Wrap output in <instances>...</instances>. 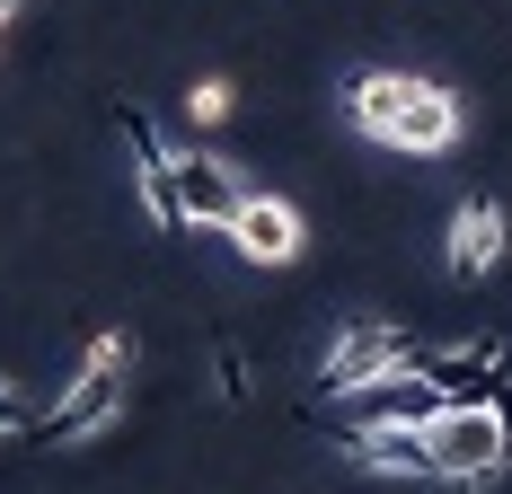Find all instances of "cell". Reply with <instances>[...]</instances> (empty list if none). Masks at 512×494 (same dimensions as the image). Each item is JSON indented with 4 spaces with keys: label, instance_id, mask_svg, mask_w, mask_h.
Masks as SVG:
<instances>
[{
    "label": "cell",
    "instance_id": "8",
    "mask_svg": "<svg viewBox=\"0 0 512 494\" xmlns=\"http://www.w3.org/2000/svg\"><path fill=\"white\" fill-rule=\"evenodd\" d=\"M504 203L495 195H468L460 212H451V239H442V265H451V274H460V283H477V274H495V265H504Z\"/></svg>",
    "mask_w": 512,
    "mask_h": 494
},
{
    "label": "cell",
    "instance_id": "2",
    "mask_svg": "<svg viewBox=\"0 0 512 494\" xmlns=\"http://www.w3.org/2000/svg\"><path fill=\"white\" fill-rule=\"evenodd\" d=\"M415 371H424V345L407 327H389V318H354L318 353V389L327 397H362V389H389V380H415Z\"/></svg>",
    "mask_w": 512,
    "mask_h": 494
},
{
    "label": "cell",
    "instance_id": "6",
    "mask_svg": "<svg viewBox=\"0 0 512 494\" xmlns=\"http://www.w3.org/2000/svg\"><path fill=\"white\" fill-rule=\"evenodd\" d=\"M230 247H239L248 265H274V274H283V265H301L309 221L283 195H248V203H239V221H230Z\"/></svg>",
    "mask_w": 512,
    "mask_h": 494
},
{
    "label": "cell",
    "instance_id": "1",
    "mask_svg": "<svg viewBox=\"0 0 512 494\" xmlns=\"http://www.w3.org/2000/svg\"><path fill=\"white\" fill-rule=\"evenodd\" d=\"M133 362H142V345H133L124 327L89 336L80 371H71V389L53 397V415L36 424V433H45V442H89V433H106V424L124 415V380H133Z\"/></svg>",
    "mask_w": 512,
    "mask_h": 494
},
{
    "label": "cell",
    "instance_id": "15",
    "mask_svg": "<svg viewBox=\"0 0 512 494\" xmlns=\"http://www.w3.org/2000/svg\"><path fill=\"white\" fill-rule=\"evenodd\" d=\"M495 415H504V424H512V380H504V397H495Z\"/></svg>",
    "mask_w": 512,
    "mask_h": 494
},
{
    "label": "cell",
    "instance_id": "3",
    "mask_svg": "<svg viewBox=\"0 0 512 494\" xmlns=\"http://www.w3.org/2000/svg\"><path fill=\"white\" fill-rule=\"evenodd\" d=\"M424 450H433V477L442 486H495L512 468V424L495 406H442L424 424Z\"/></svg>",
    "mask_w": 512,
    "mask_h": 494
},
{
    "label": "cell",
    "instance_id": "11",
    "mask_svg": "<svg viewBox=\"0 0 512 494\" xmlns=\"http://www.w3.org/2000/svg\"><path fill=\"white\" fill-rule=\"evenodd\" d=\"M230 106H239V89H230V80H221V71H212V80H195V89H186V115H195V124H230Z\"/></svg>",
    "mask_w": 512,
    "mask_h": 494
},
{
    "label": "cell",
    "instance_id": "14",
    "mask_svg": "<svg viewBox=\"0 0 512 494\" xmlns=\"http://www.w3.org/2000/svg\"><path fill=\"white\" fill-rule=\"evenodd\" d=\"M18 9H27V0H0V36H9V18H18Z\"/></svg>",
    "mask_w": 512,
    "mask_h": 494
},
{
    "label": "cell",
    "instance_id": "10",
    "mask_svg": "<svg viewBox=\"0 0 512 494\" xmlns=\"http://www.w3.org/2000/svg\"><path fill=\"white\" fill-rule=\"evenodd\" d=\"M442 406H451V397H442L433 380H424V371H415V380H389V389H362V397H345V415H354L345 433H362V424H415V433H424V424H433Z\"/></svg>",
    "mask_w": 512,
    "mask_h": 494
},
{
    "label": "cell",
    "instance_id": "4",
    "mask_svg": "<svg viewBox=\"0 0 512 494\" xmlns=\"http://www.w3.org/2000/svg\"><path fill=\"white\" fill-rule=\"evenodd\" d=\"M115 133H124V150H133V195H142V212H151L159 230H186V195H177V150L159 142V124L142 115V106H115Z\"/></svg>",
    "mask_w": 512,
    "mask_h": 494
},
{
    "label": "cell",
    "instance_id": "5",
    "mask_svg": "<svg viewBox=\"0 0 512 494\" xmlns=\"http://www.w3.org/2000/svg\"><path fill=\"white\" fill-rule=\"evenodd\" d=\"M177 195H186V230H221L230 239V221H239V203L256 186L239 177V159H221V150H177Z\"/></svg>",
    "mask_w": 512,
    "mask_h": 494
},
{
    "label": "cell",
    "instance_id": "12",
    "mask_svg": "<svg viewBox=\"0 0 512 494\" xmlns=\"http://www.w3.org/2000/svg\"><path fill=\"white\" fill-rule=\"evenodd\" d=\"M36 424H45V415H36L27 397H18L9 380H0V442H18V433H36Z\"/></svg>",
    "mask_w": 512,
    "mask_h": 494
},
{
    "label": "cell",
    "instance_id": "13",
    "mask_svg": "<svg viewBox=\"0 0 512 494\" xmlns=\"http://www.w3.org/2000/svg\"><path fill=\"white\" fill-rule=\"evenodd\" d=\"M212 371H221V397H230V406L248 397V362H239V345H221V353H212Z\"/></svg>",
    "mask_w": 512,
    "mask_h": 494
},
{
    "label": "cell",
    "instance_id": "7",
    "mask_svg": "<svg viewBox=\"0 0 512 494\" xmlns=\"http://www.w3.org/2000/svg\"><path fill=\"white\" fill-rule=\"evenodd\" d=\"M460 142V89L451 80H407V106H398V124H389V150H415V159H433V150Z\"/></svg>",
    "mask_w": 512,
    "mask_h": 494
},
{
    "label": "cell",
    "instance_id": "9",
    "mask_svg": "<svg viewBox=\"0 0 512 494\" xmlns=\"http://www.w3.org/2000/svg\"><path fill=\"white\" fill-rule=\"evenodd\" d=\"M345 468H362V477H433V450H424L415 424H362V433H345Z\"/></svg>",
    "mask_w": 512,
    "mask_h": 494
}]
</instances>
